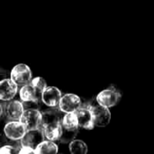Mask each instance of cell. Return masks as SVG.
Returning <instances> with one entry per match:
<instances>
[{"mask_svg":"<svg viewBox=\"0 0 154 154\" xmlns=\"http://www.w3.org/2000/svg\"><path fill=\"white\" fill-rule=\"evenodd\" d=\"M5 79H7V72H6L5 69L0 68V82L2 80Z\"/></svg>","mask_w":154,"mask_h":154,"instance_id":"obj_23","label":"cell"},{"mask_svg":"<svg viewBox=\"0 0 154 154\" xmlns=\"http://www.w3.org/2000/svg\"><path fill=\"white\" fill-rule=\"evenodd\" d=\"M92 114L93 122L95 126L97 127H106L109 125L111 121V112L109 108L102 106L97 104H88Z\"/></svg>","mask_w":154,"mask_h":154,"instance_id":"obj_2","label":"cell"},{"mask_svg":"<svg viewBox=\"0 0 154 154\" xmlns=\"http://www.w3.org/2000/svg\"><path fill=\"white\" fill-rule=\"evenodd\" d=\"M59 148L58 145L51 141L44 140L42 143H40L35 149L36 154H58Z\"/></svg>","mask_w":154,"mask_h":154,"instance_id":"obj_15","label":"cell"},{"mask_svg":"<svg viewBox=\"0 0 154 154\" xmlns=\"http://www.w3.org/2000/svg\"><path fill=\"white\" fill-rule=\"evenodd\" d=\"M19 154H36V152H35V150H33L32 148L22 146L19 151Z\"/></svg>","mask_w":154,"mask_h":154,"instance_id":"obj_22","label":"cell"},{"mask_svg":"<svg viewBox=\"0 0 154 154\" xmlns=\"http://www.w3.org/2000/svg\"><path fill=\"white\" fill-rule=\"evenodd\" d=\"M16 143V142H12L10 141L9 139H7V137L3 134H0V149L5 146V145H7V144H10V143Z\"/></svg>","mask_w":154,"mask_h":154,"instance_id":"obj_21","label":"cell"},{"mask_svg":"<svg viewBox=\"0 0 154 154\" xmlns=\"http://www.w3.org/2000/svg\"><path fill=\"white\" fill-rule=\"evenodd\" d=\"M78 133H79V129L70 130V129H66L62 127V133H61L60 142L61 143H69L75 140Z\"/></svg>","mask_w":154,"mask_h":154,"instance_id":"obj_18","label":"cell"},{"mask_svg":"<svg viewBox=\"0 0 154 154\" xmlns=\"http://www.w3.org/2000/svg\"><path fill=\"white\" fill-rule=\"evenodd\" d=\"M43 130L44 137L51 142H60L61 133H62V126L61 123H56V124H51L42 127Z\"/></svg>","mask_w":154,"mask_h":154,"instance_id":"obj_14","label":"cell"},{"mask_svg":"<svg viewBox=\"0 0 154 154\" xmlns=\"http://www.w3.org/2000/svg\"><path fill=\"white\" fill-rule=\"evenodd\" d=\"M21 144L20 143L17 144L10 143L7 145L3 146L0 149V154H19V151L21 149Z\"/></svg>","mask_w":154,"mask_h":154,"instance_id":"obj_20","label":"cell"},{"mask_svg":"<svg viewBox=\"0 0 154 154\" xmlns=\"http://www.w3.org/2000/svg\"><path fill=\"white\" fill-rule=\"evenodd\" d=\"M5 135L12 142H20L26 133L24 125L20 121H10L5 125Z\"/></svg>","mask_w":154,"mask_h":154,"instance_id":"obj_7","label":"cell"},{"mask_svg":"<svg viewBox=\"0 0 154 154\" xmlns=\"http://www.w3.org/2000/svg\"><path fill=\"white\" fill-rule=\"evenodd\" d=\"M17 91L18 86L11 79H5L0 82V100L6 102L13 100Z\"/></svg>","mask_w":154,"mask_h":154,"instance_id":"obj_12","label":"cell"},{"mask_svg":"<svg viewBox=\"0 0 154 154\" xmlns=\"http://www.w3.org/2000/svg\"><path fill=\"white\" fill-rule=\"evenodd\" d=\"M30 84L40 93H42L47 88V83H46L45 79L41 77H36V78L32 79L31 80Z\"/></svg>","mask_w":154,"mask_h":154,"instance_id":"obj_19","label":"cell"},{"mask_svg":"<svg viewBox=\"0 0 154 154\" xmlns=\"http://www.w3.org/2000/svg\"><path fill=\"white\" fill-rule=\"evenodd\" d=\"M45 140L43 130L42 127L32 129V130H28L26 131L25 134L20 141L21 146L24 147H29L33 150L37 148V146L42 143Z\"/></svg>","mask_w":154,"mask_h":154,"instance_id":"obj_5","label":"cell"},{"mask_svg":"<svg viewBox=\"0 0 154 154\" xmlns=\"http://www.w3.org/2000/svg\"><path fill=\"white\" fill-rule=\"evenodd\" d=\"M121 98V94L118 89L111 87L101 91L96 97L97 103L106 108L115 106Z\"/></svg>","mask_w":154,"mask_h":154,"instance_id":"obj_3","label":"cell"},{"mask_svg":"<svg viewBox=\"0 0 154 154\" xmlns=\"http://www.w3.org/2000/svg\"><path fill=\"white\" fill-rule=\"evenodd\" d=\"M20 122L26 131L40 128L42 126V112L39 109H24Z\"/></svg>","mask_w":154,"mask_h":154,"instance_id":"obj_4","label":"cell"},{"mask_svg":"<svg viewBox=\"0 0 154 154\" xmlns=\"http://www.w3.org/2000/svg\"><path fill=\"white\" fill-rule=\"evenodd\" d=\"M10 79L18 87H23L25 85H28L32 79L31 69L26 64H17L12 69L10 73Z\"/></svg>","mask_w":154,"mask_h":154,"instance_id":"obj_1","label":"cell"},{"mask_svg":"<svg viewBox=\"0 0 154 154\" xmlns=\"http://www.w3.org/2000/svg\"><path fill=\"white\" fill-rule=\"evenodd\" d=\"M23 111V105L18 100H10L4 105V115L8 122L20 121Z\"/></svg>","mask_w":154,"mask_h":154,"instance_id":"obj_8","label":"cell"},{"mask_svg":"<svg viewBox=\"0 0 154 154\" xmlns=\"http://www.w3.org/2000/svg\"><path fill=\"white\" fill-rule=\"evenodd\" d=\"M62 95L60 90L55 87H47L46 89L42 93V103L50 108H57L59 107V104Z\"/></svg>","mask_w":154,"mask_h":154,"instance_id":"obj_9","label":"cell"},{"mask_svg":"<svg viewBox=\"0 0 154 154\" xmlns=\"http://www.w3.org/2000/svg\"><path fill=\"white\" fill-rule=\"evenodd\" d=\"M78 122H79V127L87 129V130H92L95 127L94 122H93V117L91 111L89 109V106L88 104L81 106L76 112H75Z\"/></svg>","mask_w":154,"mask_h":154,"instance_id":"obj_10","label":"cell"},{"mask_svg":"<svg viewBox=\"0 0 154 154\" xmlns=\"http://www.w3.org/2000/svg\"><path fill=\"white\" fill-rule=\"evenodd\" d=\"M69 152L71 154H87L88 145L81 140H74L69 143Z\"/></svg>","mask_w":154,"mask_h":154,"instance_id":"obj_17","label":"cell"},{"mask_svg":"<svg viewBox=\"0 0 154 154\" xmlns=\"http://www.w3.org/2000/svg\"><path fill=\"white\" fill-rule=\"evenodd\" d=\"M81 106L82 102L79 96L75 94H65L60 98L59 109L64 114L75 113Z\"/></svg>","mask_w":154,"mask_h":154,"instance_id":"obj_6","label":"cell"},{"mask_svg":"<svg viewBox=\"0 0 154 154\" xmlns=\"http://www.w3.org/2000/svg\"><path fill=\"white\" fill-rule=\"evenodd\" d=\"M61 126L66 129H79V122L75 113L65 114L61 120Z\"/></svg>","mask_w":154,"mask_h":154,"instance_id":"obj_16","label":"cell"},{"mask_svg":"<svg viewBox=\"0 0 154 154\" xmlns=\"http://www.w3.org/2000/svg\"><path fill=\"white\" fill-rule=\"evenodd\" d=\"M19 96L22 103H35L40 105L42 102V93L38 92L31 84L21 87L19 90Z\"/></svg>","mask_w":154,"mask_h":154,"instance_id":"obj_11","label":"cell"},{"mask_svg":"<svg viewBox=\"0 0 154 154\" xmlns=\"http://www.w3.org/2000/svg\"><path fill=\"white\" fill-rule=\"evenodd\" d=\"M5 117V115H4V105L2 103H0V120L2 118Z\"/></svg>","mask_w":154,"mask_h":154,"instance_id":"obj_24","label":"cell"},{"mask_svg":"<svg viewBox=\"0 0 154 154\" xmlns=\"http://www.w3.org/2000/svg\"><path fill=\"white\" fill-rule=\"evenodd\" d=\"M58 154H59V153H58ZM60 154H63V153H60Z\"/></svg>","mask_w":154,"mask_h":154,"instance_id":"obj_25","label":"cell"},{"mask_svg":"<svg viewBox=\"0 0 154 154\" xmlns=\"http://www.w3.org/2000/svg\"><path fill=\"white\" fill-rule=\"evenodd\" d=\"M63 113L57 108H50L45 110L44 112H42V126H45L51 124H56V123H61L62 117H63Z\"/></svg>","mask_w":154,"mask_h":154,"instance_id":"obj_13","label":"cell"}]
</instances>
